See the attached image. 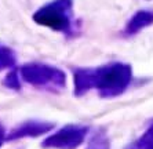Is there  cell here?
I'll use <instances>...</instances> for the list:
<instances>
[{
	"label": "cell",
	"mask_w": 153,
	"mask_h": 149,
	"mask_svg": "<svg viewBox=\"0 0 153 149\" xmlns=\"http://www.w3.org/2000/svg\"><path fill=\"white\" fill-rule=\"evenodd\" d=\"M24 76L29 82L46 83V82H62V73L59 71L51 69L47 66H28L24 69Z\"/></svg>",
	"instance_id": "3"
},
{
	"label": "cell",
	"mask_w": 153,
	"mask_h": 149,
	"mask_svg": "<svg viewBox=\"0 0 153 149\" xmlns=\"http://www.w3.org/2000/svg\"><path fill=\"white\" fill-rule=\"evenodd\" d=\"M150 25H153V10H138L128 19L124 28V33L127 36L135 35Z\"/></svg>",
	"instance_id": "4"
},
{
	"label": "cell",
	"mask_w": 153,
	"mask_h": 149,
	"mask_svg": "<svg viewBox=\"0 0 153 149\" xmlns=\"http://www.w3.org/2000/svg\"><path fill=\"white\" fill-rule=\"evenodd\" d=\"M14 64V54L10 48L0 44V68H6Z\"/></svg>",
	"instance_id": "5"
},
{
	"label": "cell",
	"mask_w": 153,
	"mask_h": 149,
	"mask_svg": "<svg viewBox=\"0 0 153 149\" xmlns=\"http://www.w3.org/2000/svg\"><path fill=\"white\" fill-rule=\"evenodd\" d=\"M33 21L55 32L72 33L73 0H51L35 11Z\"/></svg>",
	"instance_id": "2"
},
{
	"label": "cell",
	"mask_w": 153,
	"mask_h": 149,
	"mask_svg": "<svg viewBox=\"0 0 153 149\" xmlns=\"http://www.w3.org/2000/svg\"><path fill=\"white\" fill-rule=\"evenodd\" d=\"M130 79H131L130 65L113 64L97 71L95 74H91L88 71L80 72L76 77V83H77V89L82 90H84V87L91 83H97L105 94L114 95L127 87Z\"/></svg>",
	"instance_id": "1"
}]
</instances>
